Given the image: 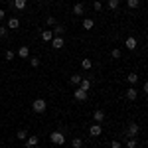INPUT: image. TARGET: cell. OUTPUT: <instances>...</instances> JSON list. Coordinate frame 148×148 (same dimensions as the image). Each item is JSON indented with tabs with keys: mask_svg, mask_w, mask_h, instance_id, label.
Segmentation results:
<instances>
[{
	"mask_svg": "<svg viewBox=\"0 0 148 148\" xmlns=\"http://www.w3.org/2000/svg\"><path fill=\"white\" fill-rule=\"evenodd\" d=\"M81 79H83V75H79V73H73L71 77H69V81H71V85H79Z\"/></svg>",
	"mask_w": 148,
	"mask_h": 148,
	"instance_id": "ac0fdd59",
	"label": "cell"
},
{
	"mask_svg": "<svg viewBox=\"0 0 148 148\" xmlns=\"http://www.w3.org/2000/svg\"><path fill=\"white\" fill-rule=\"evenodd\" d=\"M126 49H130V51H132V49H136V46H138V42H136V38H132V36H128V38H126Z\"/></svg>",
	"mask_w": 148,
	"mask_h": 148,
	"instance_id": "52a82bcc",
	"label": "cell"
},
{
	"mask_svg": "<svg viewBox=\"0 0 148 148\" xmlns=\"http://www.w3.org/2000/svg\"><path fill=\"white\" fill-rule=\"evenodd\" d=\"M6 28H8V30H18V28H20V20H18V18H10Z\"/></svg>",
	"mask_w": 148,
	"mask_h": 148,
	"instance_id": "5bb4252c",
	"label": "cell"
},
{
	"mask_svg": "<svg viewBox=\"0 0 148 148\" xmlns=\"http://www.w3.org/2000/svg\"><path fill=\"white\" fill-rule=\"evenodd\" d=\"M121 56H123V51H121L119 47H114L113 51H111V57H113V59H121Z\"/></svg>",
	"mask_w": 148,
	"mask_h": 148,
	"instance_id": "d4e9b609",
	"label": "cell"
},
{
	"mask_svg": "<svg viewBox=\"0 0 148 148\" xmlns=\"http://www.w3.org/2000/svg\"><path fill=\"white\" fill-rule=\"evenodd\" d=\"M101 132H103V126L99 125V123H93L91 126H89V134H91L93 138H97V136H101Z\"/></svg>",
	"mask_w": 148,
	"mask_h": 148,
	"instance_id": "277c9868",
	"label": "cell"
},
{
	"mask_svg": "<svg viewBox=\"0 0 148 148\" xmlns=\"http://www.w3.org/2000/svg\"><path fill=\"white\" fill-rule=\"evenodd\" d=\"M138 132H140L138 123H128V125H126V138H136Z\"/></svg>",
	"mask_w": 148,
	"mask_h": 148,
	"instance_id": "3957f363",
	"label": "cell"
},
{
	"mask_svg": "<svg viewBox=\"0 0 148 148\" xmlns=\"http://www.w3.org/2000/svg\"><path fill=\"white\" fill-rule=\"evenodd\" d=\"M18 57H22V59H30V47L22 46L20 49H18Z\"/></svg>",
	"mask_w": 148,
	"mask_h": 148,
	"instance_id": "8fae6325",
	"label": "cell"
},
{
	"mask_svg": "<svg viewBox=\"0 0 148 148\" xmlns=\"http://www.w3.org/2000/svg\"><path fill=\"white\" fill-rule=\"evenodd\" d=\"M4 16H6V12H4V10H0V20H4Z\"/></svg>",
	"mask_w": 148,
	"mask_h": 148,
	"instance_id": "e575fe53",
	"label": "cell"
},
{
	"mask_svg": "<svg viewBox=\"0 0 148 148\" xmlns=\"http://www.w3.org/2000/svg\"><path fill=\"white\" fill-rule=\"evenodd\" d=\"M42 40H44V42H47V44H51V40H53V32H51L49 28H47V30H44V32H42Z\"/></svg>",
	"mask_w": 148,
	"mask_h": 148,
	"instance_id": "7c38bea8",
	"label": "cell"
},
{
	"mask_svg": "<svg viewBox=\"0 0 148 148\" xmlns=\"http://www.w3.org/2000/svg\"><path fill=\"white\" fill-rule=\"evenodd\" d=\"M91 87H93V81L91 79H81V83H79V89H83V91H91Z\"/></svg>",
	"mask_w": 148,
	"mask_h": 148,
	"instance_id": "30bf717a",
	"label": "cell"
},
{
	"mask_svg": "<svg viewBox=\"0 0 148 148\" xmlns=\"http://www.w3.org/2000/svg\"><path fill=\"white\" fill-rule=\"evenodd\" d=\"M6 34H8V28L0 26V38H6Z\"/></svg>",
	"mask_w": 148,
	"mask_h": 148,
	"instance_id": "1f68e13d",
	"label": "cell"
},
{
	"mask_svg": "<svg viewBox=\"0 0 148 148\" xmlns=\"http://www.w3.org/2000/svg\"><path fill=\"white\" fill-rule=\"evenodd\" d=\"M136 97H138V91L134 87H128L126 89V101H136Z\"/></svg>",
	"mask_w": 148,
	"mask_h": 148,
	"instance_id": "ba28073f",
	"label": "cell"
},
{
	"mask_svg": "<svg viewBox=\"0 0 148 148\" xmlns=\"http://www.w3.org/2000/svg\"><path fill=\"white\" fill-rule=\"evenodd\" d=\"M101 8H103V4L99 2V0H95V2H93V10H95V12H101Z\"/></svg>",
	"mask_w": 148,
	"mask_h": 148,
	"instance_id": "f1b7e54d",
	"label": "cell"
},
{
	"mask_svg": "<svg viewBox=\"0 0 148 148\" xmlns=\"http://www.w3.org/2000/svg\"><path fill=\"white\" fill-rule=\"evenodd\" d=\"M4 57H6V59H8V61H12V59H14V57H16V53H14V51H12V49H6V53H4Z\"/></svg>",
	"mask_w": 148,
	"mask_h": 148,
	"instance_id": "83f0119b",
	"label": "cell"
},
{
	"mask_svg": "<svg viewBox=\"0 0 148 148\" xmlns=\"http://www.w3.org/2000/svg\"><path fill=\"white\" fill-rule=\"evenodd\" d=\"M71 146H73V148H81V146H83V138H79V136L73 138V140H71Z\"/></svg>",
	"mask_w": 148,
	"mask_h": 148,
	"instance_id": "cb8c5ba5",
	"label": "cell"
},
{
	"mask_svg": "<svg viewBox=\"0 0 148 148\" xmlns=\"http://www.w3.org/2000/svg\"><path fill=\"white\" fill-rule=\"evenodd\" d=\"M40 2H44V0H40Z\"/></svg>",
	"mask_w": 148,
	"mask_h": 148,
	"instance_id": "d590c367",
	"label": "cell"
},
{
	"mask_svg": "<svg viewBox=\"0 0 148 148\" xmlns=\"http://www.w3.org/2000/svg\"><path fill=\"white\" fill-rule=\"evenodd\" d=\"M126 148H136V138H126Z\"/></svg>",
	"mask_w": 148,
	"mask_h": 148,
	"instance_id": "4316f807",
	"label": "cell"
},
{
	"mask_svg": "<svg viewBox=\"0 0 148 148\" xmlns=\"http://www.w3.org/2000/svg\"><path fill=\"white\" fill-rule=\"evenodd\" d=\"M93 121H95V123H99V125H101L103 121H105V111H101V109H97V111H95V113H93Z\"/></svg>",
	"mask_w": 148,
	"mask_h": 148,
	"instance_id": "9c48e42d",
	"label": "cell"
},
{
	"mask_svg": "<svg viewBox=\"0 0 148 148\" xmlns=\"http://www.w3.org/2000/svg\"><path fill=\"white\" fill-rule=\"evenodd\" d=\"M73 14H75V16H83V14H85L83 4H75V6H73Z\"/></svg>",
	"mask_w": 148,
	"mask_h": 148,
	"instance_id": "d6986e66",
	"label": "cell"
},
{
	"mask_svg": "<svg viewBox=\"0 0 148 148\" xmlns=\"http://www.w3.org/2000/svg\"><path fill=\"white\" fill-rule=\"evenodd\" d=\"M16 138H18V140H26V138H28V132H26V130H18V132H16Z\"/></svg>",
	"mask_w": 148,
	"mask_h": 148,
	"instance_id": "484cf974",
	"label": "cell"
},
{
	"mask_svg": "<svg viewBox=\"0 0 148 148\" xmlns=\"http://www.w3.org/2000/svg\"><path fill=\"white\" fill-rule=\"evenodd\" d=\"M49 140H51L56 146H63V144H65V134H63L61 130H53V132L49 134Z\"/></svg>",
	"mask_w": 148,
	"mask_h": 148,
	"instance_id": "6da1fadb",
	"label": "cell"
},
{
	"mask_svg": "<svg viewBox=\"0 0 148 148\" xmlns=\"http://www.w3.org/2000/svg\"><path fill=\"white\" fill-rule=\"evenodd\" d=\"M126 6H128L130 10H136L138 6H140V0H126Z\"/></svg>",
	"mask_w": 148,
	"mask_h": 148,
	"instance_id": "7402d4cb",
	"label": "cell"
},
{
	"mask_svg": "<svg viewBox=\"0 0 148 148\" xmlns=\"http://www.w3.org/2000/svg\"><path fill=\"white\" fill-rule=\"evenodd\" d=\"M126 81H128L130 85H134V83H138V75L136 73H128V75H126Z\"/></svg>",
	"mask_w": 148,
	"mask_h": 148,
	"instance_id": "603a6c76",
	"label": "cell"
},
{
	"mask_svg": "<svg viewBox=\"0 0 148 148\" xmlns=\"http://www.w3.org/2000/svg\"><path fill=\"white\" fill-rule=\"evenodd\" d=\"M87 95H89V93L83 91V89H79V87L73 91V97H75V101H87Z\"/></svg>",
	"mask_w": 148,
	"mask_h": 148,
	"instance_id": "8992f818",
	"label": "cell"
},
{
	"mask_svg": "<svg viewBox=\"0 0 148 148\" xmlns=\"http://www.w3.org/2000/svg\"><path fill=\"white\" fill-rule=\"evenodd\" d=\"M111 148H121V142L119 140H111Z\"/></svg>",
	"mask_w": 148,
	"mask_h": 148,
	"instance_id": "d6a6232c",
	"label": "cell"
},
{
	"mask_svg": "<svg viewBox=\"0 0 148 148\" xmlns=\"http://www.w3.org/2000/svg\"><path fill=\"white\" fill-rule=\"evenodd\" d=\"M46 24H47V26H56V18H53V16H47Z\"/></svg>",
	"mask_w": 148,
	"mask_h": 148,
	"instance_id": "4dcf8cb0",
	"label": "cell"
},
{
	"mask_svg": "<svg viewBox=\"0 0 148 148\" xmlns=\"http://www.w3.org/2000/svg\"><path fill=\"white\" fill-rule=\"evenodd\" d=\"M63 46H65L63 38H59V36H53V40H51V47H53V49H63Z\"/></svg>",
	"mask_w": 148,
	"mask_h": 148,
	"instance_id": "5b68a950",
	"label": "cell"
},
{
	"mask_svg": "<svg viewBox=\"0 0 148 148\" xmlns=\"http://www.w3.org/2000/svg\"><path fill=\"white\" fill-rule=\"evenodd\" d=\"M46 109H47L46 99H36V101H32V111H34V113L42 114V113H46Z\"/></svg>",
	"mask_w": 148,
	"mask_h": 148,
	"instance_id": "7a4b0ae2",
	"label": "cell"
},
{
	"mask_svg": "<svg viewBox=\"0 0 148 148\" xmlns=\"http://www.w3.org/2000/svg\"><path fill=\"white\" fill-rule=\"evenodd\" d=\"M51 32H53V36H59V38H63V32H65V28H63L61 24H56Z\"/></svg>",
	"mask_w": 148,
	"mask_h": 148,
	"instance_id": "9a60e30c",
	"label": "cell"
},
{
	"mask_svg": "<svg viewBox=\"0 0 148 148\" xmlns=\"http://www.w3.org/2000/svg\"><path fill=\"white\" fill-rule=\"evenodd\" d=\"M142 91H144V93H146V95H148V81H146V83H144V85H142Z\"/></svg>",
	"mask_w": 148,
	"mask_h": 148,
	"instance_id": "836d02e7",
	"label": "cell"
},
{
	"mask_svg": "<svg viewBox=\"0 0 148 148\" xmlns=\"http://www.w3.org/2000/svg\"><path fill=\"white\" fill-rule=\"evenodd\" d=\"M26 4H28V0H14V2H12V6H14L16 10H24Z\"/></svg>",
	"mask_w": 148,
	"mask_h": 148,
	"instance_id": "e0dca14e",
	"label": "cell"
},
{
	"mask_svg": "<svg viewBox=\"0 0 148 148\" xmlns=\"http://www.w3.org/2000/svg\"><path fill=\"white\" fill-rule=\"evenodd\" d=\"M107 6H109V10L114 12L119 6H121V0H109V2H107Z\"/></svg>",
	"mask_w": 148,
	"mask_h": 148,
	"instance_id": "ffe728a7",
	"label": "cell"
},
{
	"mask_svg": "<svg viewBox=\"0 0 148 148\" xmlns=\"http://www.w3.org/2000/svg\"><path fill=\"white\" fill-rule=\"evenodd\" d=\"M24 142H26V148H34V146H38L40 140H38V136H28Z\"/></svg>",
	"mask_w": 148,
	"mask_h": 148,
	"instance_id": "4fadbf2b",
	"label": "cell"
},
{
	"mask_svg": "<svg viewBox=\"0 0 148 148\" xmlns=\"http://www.w3.org/2000/svg\"><path fill=\"white\" fill-rule=\"evenodd\" d=\"M95 28V20L93 18H85L83 20V30H93Z\"/></svg>",
	"mask_w": 148,
	"mask_h": 148,
	"instance_id": "2e32d148",
	"label": "cell"
},
{
	"mask_svg": "<svg viewBox=\"0 0 148 148\" xmlns=\"http://www.w3.org/2000/svg\"><path fill=\"white\" fill-rule=\"evenodd\" d=\"M30 63H32V67H40V59L38 57H30Z\"/></svg>",
	"mask_w": 148,
	"mask_h": 148,
	"instance_id": "f546056e",
	"label": "cell"
},
{
	"mask_svg": "<svg viewBox=\"0 0 148 148\" xmlns=\"http://www.w3.org/2000/svg\"><path fill=\"white\" fill-rule=\"evenodd\" d=\"M81 67L85 69V71H87V69H91V67H93V61L89 59V57H85V59H81Z\"/></svg>",
	"mask_w": 148,
	"mask_h": 148,
	"instance_id": "44dd1931",
	"label": "cell"
}]
</instances>
